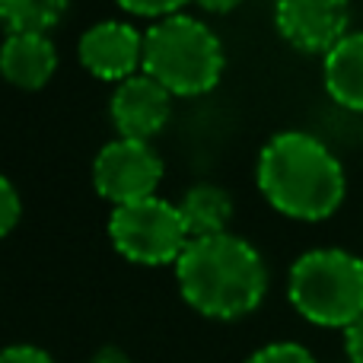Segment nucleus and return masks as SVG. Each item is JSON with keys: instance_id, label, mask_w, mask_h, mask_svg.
<instances>
[{"instance_id": "f257e3e1", "label": "nucleus", "mask_w": 363, "mask_h": 363, "mask_svg": "<svg viewBox=\"0 0 363 363\" xmlns=\"http://www.w3.org/2000/svg\"><path fill=\"white\" fill-rule=\"evenodd\" d=\"M176 281L188 306L211 319H239L268 294L264 258L233 233L191 239L176 262Z\"/></svg>"}, {"instance_id": "f03ea898", "label": "nucleus", "mask_w": 363, "mask_h": 363, "mask_svg": "<svg viewBox=\"0 0 363 363\" xmlns=\"http://www.w3.org/2000/svg\"><path fill=\"white\" fill-rule=\"evenodd\" d=\"M258 188L274 211L296 220H325L345 201V166L306 131H281L258 153Z\"/></svg>"}, {"instance_id": "7ed1b4c3", "label": "nucleus", "mask_w": 363, "mask_h": 363, "mask_svg": "<svg viewBox=\"0 0 363 363\" xmlns=\"http://www.w3.org/2000/svg\"><path fill=\"white\" fill-rule=\"evenodd\" d=\"M226 55L220 35L191 13L150 23L144 32V74L172 96H201L223 77Z\"/></svg>"}, {"instance_id": "20e7f679", "label": "nucleus", "mask_w": 363, "mask_h": 363, "mask_svg": "<svg viewBox=\"0 0 363 363\" xmlns=\"http://www.w3.org/2000/svg\"><path fill=\"white\" fill-rule=\"evenodd\" d=\"M294 309L313 325L347 328L363 315V258L345 249H313L287 277Z\"/></svg>"}, {"instance_id": "39448f33", "label": "nucleus", "mask_w": 363, "mask_h": 363, "mask_svg": "<svg viewBox=\"0 0 363 363\" xmlns=\"http://www.w3.org/2000/svg\"><path fill=\"white\" fill-rule=\"evenodd\" d=\"M108 239L128 262L138 264H172L191 242L179 204L157 194L115 207L108 217Z\"/></svg>"}, {"instance_id": "423d86ee", "label": "nucleus", "mask_w": 363, "mask_h": 363, "mask_svg": "<svg viewBox=\"0 0 363 363\" xmlns=\"http://www.w3.org/2000/svg\"><path fill=\"white\" fill-rule=\"evenodd\" d=\"M163 182V160L147 140L118 138L96 153L93 185L115 207L153 198Z\"/></svg>"}, {"instance_id": "0eeeda50", "label": "nucleus", "mask_w": 363, "mask_h": 363, "mask_svg": "<svg viewBox=\"0 0 363 363\" xmlns=\"http://www.w3.org/2000/svg\"><path fill=\"white\" fill-rule=\"evenodd\" d=\"M77 55L93 77L125 83L144 67V32L128 19H102L80 35Z\"/></svg>"}, {"instance_id": "6e6552de", "label": "nucleus", "mask_w": 363, "mask_h": 363, "mask_svg": "<svg viewBox=\"0 0 363 363\" xmlns=\"http://www.w3.org/2000/svg\"><path fill=\"white\" fill-rule=\"evenodd\" d=\"M274 26L294 48L328 55L351 35V6L345 0H281L274 6Z\"/></svg>"}, {"instance_id": "1a4fd4ad", "label": "nucleus", "mask_w": 363, "mask_h": 363, "mask_svg": "<svg viewBox=\"0 0 363 363\" xmlns=\"http://www.w3.org/2000/svg\"><path fill=\"white\" fill-rule=\"evenodd\" d=\"M108 112H112V121L121 138L150 144V138L163 131L172 115V93L140 70L131 80L115 86Z\"/></svg>"}, {"instance_id": "9d476101", "label": "nucleus", "mask_w": 363, "mask_h": 363, "mask_svg": "<svg viewBox=\"0 0 363 363\" xmlns=\"http://www.w3.org/2000/svg\"><path fill=\"white\" fill-rule=\"evenodd\" d=\"M57 67V48L48 35H6L0 45V77L19 89H38Z\"/></svg>"}, {"instance_id": "9b49d317", "label": "nucleus", "mask_w": 363, "mask_h": 363, "mask_svg": "<svg viewBox=\"0 0 363 363\" xmlns=\"http://www.w3.org/2000/svg\"><path fill=\"white\" fill-rule=\"evenodd\" d=\"M325 89L338 106L363 112V32L345 35L325 55Z\"/></svg>"}, {"instance_id": "f8f14e48", "label": "nucleus", "mask_w": 363, "mask_h": 363, "mask_svg": "<svg viewBox=\"0 0 363 363\" xmlns=\"http://www.w3.org/2000/svg\"><path fill=\"white\" fill-rule=\"evenodd\" d=\"M179 211H182V220H185L191 239L220 236V233H226V226L233 220V198L226 188L201 182V185H191L185 191Z\"/></svg>"}, {"instance_id": "ddd939ff", "label": "nucleus", "mask_w": 363, "mask_h": 363, "mask_svg": "<svg viewBox=\"0 0 363 363\" xmlns=\"http://www.w3.org/2000/svg\"><path fill=\"white\" fill-rule=\"evenodd\" d=\"M67 13L64 0H4L0 4V26L6 35H48Z\"/></svg>"}, {"instance_id": "4468645a", "label": "nucleus", "mask_w": 363, "mask_h": 363, "mask_svg": "<svg viewBox=\"0 0 363 363\" xmlns=\"http://www.w3.org/2000/svg\"><path fill=\"white\" fill-rule=\"evenodd\" d=\"M245 363H315V357L296 341H274L255 351Z\"/></svg>"}, {"instance_id": "2eb2a0df", "label": "nucleus", "mask_w": 363, "mask_h": 363, "mask_svg": "<svg viewBox=\"0 0 363 363\" xmlns=\"http://www.w3.org/2000/svg\"><path fill=\"white\" fill-rule=\"evenodd\" d=\"M19 213H23V204H19V191L13 188V182L6 176H0V236L13 230L19 223Z\"/></svg>"}, {"instance_id": "dca6fc26", "label": "nucleus", "mask_w": 363, "mask_h": 363, "mask_svg": "<svg viewBox=\"0 0 363 363\" xmlns=\"http://www.w3.org/2000/svg\"><path fill=\"white\" fill-rule=\"evenodd\" d=\"M0 363H55V357L35 345H10L0 351Z\"/></svg>"}, {"instance_id": "f3484780", "label": "nucleus", "mask_w": 363, "mask_h": 363, "mask_svg": "<svg viewBox=\"0 0 363 363\" xmlns=\"http://www.w3.org/2000/svg\"><path fill=\"white\" fill-rule=\"evenodd\" d=\"M121 10L131 13V16H147L153 23H160L172 13H182V4H176V0H166V4H121Z\"/></svg>"}, {"instance_id": "a211bd4d", "label": "nucleus", "mask_w": 363, "mask_h": 363, "mask_svg": "<svg viewBox=\"0 0 363 363\" xmlns=\"http://www.w3.org/2000/svg\"><path fill=\"white\" fill-rule=\"evenodd\" d=\"M345 351L351 357V363H363V315L354 325L345 328Z\"/></svg>"}, {"instance_id": "6ab92c4d", "label": "nucleus", "mask_w": 363, "mask_h": 363, "mask_svg": "<svg viewBox=\"0 0 363 363\" xmlns=\"http://www.w3.org/2000/svg\"><path fill=\"white\" fill-rule=\"evenodd\" d=\"M89 363H131V357H128L121 347L106 345V347H99V351L93 354V360H89Z\"/></svg>"}, {"instance_id": "aec40b11", "label": "nucleus", "mask_w": 363, "mask_h": 363, "mask_svg": "<svg viewBox=\"0 0 363 363\" xmlns=\"http://www.w3.org/2000/svg\"><path fill=\"white\" fill-rule=\"evenodd\" d=\"M233 4H204V10H230Z\"/></svg>"}]
</instances>
